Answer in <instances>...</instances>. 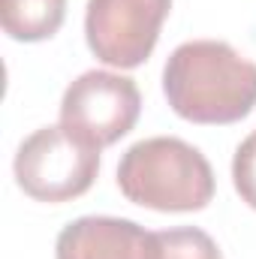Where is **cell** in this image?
Returning a JSON list of instances; mask_svg holds the SVG:
<instances>
[{"label":"cell","instance_id":"6da1fadb","mask_svg":"<svg viewBox=\"0 0 256 259\" xmlns=\"http://www.w3.org/2000/svg\"><path fill=\"white\" fill-rule=\"evenodd\" d=\"M163 94L190 124L226 127L256 106V64L220 39L181 42L163 66Z\"/></svg>","mask_w":256,"mask_h":259},{"label":"cell","instance_id":"7a4b0ae2","mask_svg":"<svg viewBox=\"0 0 256 259\" xmlns=\"http://www.w3.org/2000/svg\"><path fill=\"white\" fill-rule=\"evenodd\" d=\"M118 190L127 202L151 211L190 214L214 199V169L190 142L154 136L136 142L121 157Z\"/></svg>","mask_w":256,"mask_h":259},{"label":"cell","instance_id":"3957f363","mask_svg":"<svg viewBox=\"0 0 256 259\" xmlns=\"http://www.w3.org/2000/svg\"><path fill=\"white\" fill-rule=\"evenodd\" d=\"M12 169L24 196L61 205L94 187L100 175V148L81 142L64 124L39 127L18 145Z\"/></svg>","mask_w":256,"mask_h":259},{"label":"cell","instance_id":"277c9868","mask_svg":"<svg viewBox=\"0 0 256 259\" xmlns=\"http://www.w3.org/2000/svg\"><path fill=\"white\" fill-rule=\"evenodd\" d=\"M142 112L139 84L109 69L81 72L61 100V124L94 148H109L136 127Z\"/></svg>","mask_w":256,"mask_h":259},{"label":"cell","instance_id":"5b68a950","mask_svg":"<svg viewBox=\"0 0 256 259\" xmlns=\"http://www.w3.org/2000/svg\"><path fill=\"white\" fill-rule=\"evenodd\" d=\"M172 0H88L84 39L97 61L136 69L157 49Z\"/></svg>","mask_w":256,"mask_h":259},{"label":"cell","instance_id":"8992f818","mask_svg":"<svg viewBox=\"0 0 256 259\" xmlns=\"http://www.w3.org/2000/svg\"><path fill=\"white\" fill-rule=\"evenodd\" d=\"M55 259H160L157 232L124 217H78L61 229Z\"/></svg>","mask_w":256,"mask_h":259},{"label":"cell","instance_id":"52a82bcc","mask_svg":"<svg viewBox=\"0 0 256 259\" xmlns=\"http://www.w3.org/2000/svg\"><path fill=\"white\" fill-rule=\"evenodd\" d=\"M66 18V0H0V27L15 42L52 39Z\"/></svg>","mask_w":256,"mask_h":259},{"label":"cell","instance_id":"ba28073f","mask_svg":"<svg viewBox=\"0 0 256 259\" xmlns=\"http://www.w3.org/2000/svg\"><path fill=\"white\" fill-rule=\"evenodd\" d=\"M160 259H223L217 241L196 226H178L157 232Z\"/></svg>","mask_w":256,"mask_h":259},{"label":"cell","instance_id":"9c48e42d","mask_svg":"<svg viewBox=\"0 0 256 259\" xmlns=\"http://www.w3.org/2000/svg\"><path fill=\"white\" fill-rule=\"evenodd\" d=\"M232 184L244 205L256 211V130L235 148L232 157Z\"/></svg>","mask_w":256,"mask_h":259}]
</instances>
